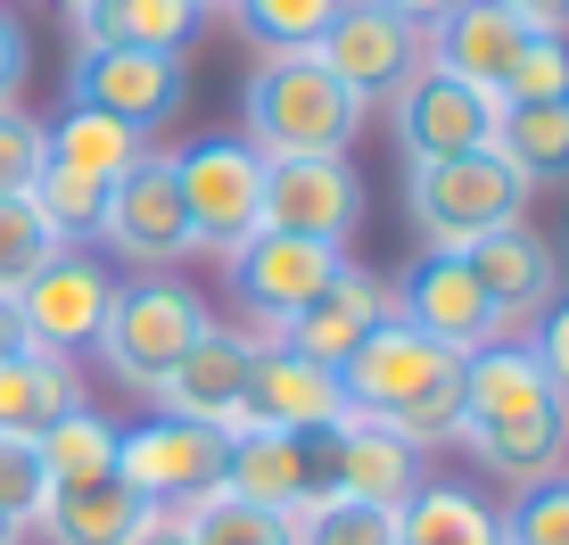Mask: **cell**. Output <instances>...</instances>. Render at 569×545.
Instances as JSON below:
<instances>
[{
	"label": "cell",
	"mask_w": 569,
	"mask_h": 545,
	"mask_svg": "<svg viewBox=\"0 0 569 545\" xmlns=\"http://www.w3.org/2000/svg\"><path fill=\"white\" fill-rule=\"evenodd\" d=\"M363 116L371 108L313 50H281V58H257V67H248L240 141L257 149V158H347Z\"/></svg>",
	"instance_id": "cell-1"
},
{
	"label": "cell",
	"mask_w": 569,
	"mask_h": 545,
	"mask_svg": "<svg viewBox=\"0 0 569 545\" xmlns=\"http://www.w3.org/2000/svg\"><path fill=\"white\" fill-rule=\"evenodd\" d=\"M405 216H413L421 248H470L503 224H528V182L503 149L429 158V166H405Z\"/></svg>",
	"instance_id": "cell-2"
},
{
	"label": "cell",
	"mask_w": 569,
	"mask_h": 545,
	"mask_svg": "<svg viewBox=\"0 0 569 545\" xmlns=\"http://www.w3.org/2000/svg\"><path fill=\"white\" fill-rule=\"evenodd\" d=\"M214 315H207V298L190 281H173V272H132V281H116V298H108V323H100V364L116 380L132 388V397H157V380L182 364V347L199 339Z\"/></svg>",
	"instance_id": "cell-3"
},
{
	"label": "cell",
	"mask_w": 569,
	"mask_h": 545,
	"mask_svg": "<svg viewBox=\"0 0 569 545\" xmlns=\"http://www.w3.org/2000/svg\"><path fill=\"white\" fill-rule=\"evenodd\" d=\"M166 158H173V190H182L190 240L231 257V248L264 224V158L240 132H199V141L166 149Z\"/></svg>",
	"instance_id": "cell-4"
},
{
	"label": "cell",
	"mask_w": 569,
	"mask_h": 545,
	"mask_svg": "<svg viewBox=\"0 0 569 545\" xmlns=\"http://www.w3.org/2000/svg\"><path fill=\"white\" fill-rule=\"evenodd\" d=\"M9 298H17V315H26V339L42 347V356L74 364V356H91V339H100V323H108L116 272L91 240H67V248H50Z\"/></svg>",
	"instance_id": "cell-5"
},
{
	"label": "cell",
	"mask_w": 569,
	"mask_h": 545,
	"mask_svg": "<svg viewBox=\"0 0 569 545\" xmlns=\"http://www.w3.org/2000/svg\"><path fill=\"white\" fill-rule=\"evenodd\" d=\"M347 272V248L330 240H306V231H248L240 248H231V298L248 306V330L272 339L289 315H306L313 298H322L330 281Z\"/></svg>",
	"instance_id": "cell-6"
},
{
	"label": "cell",
	"mask_w": 569,
	"mask_h": 545,
	"mask_svg": "<svg viewBox=\"0 0 569 545\" xmlns=\"http://www.w3.org/2000/svg\"><path fill=\"white\" fill-rule=\"evenodd\" d=\"M91 240H108L132 272H173L182 257H199L166 149H141V158L108 182V207H100V231H91Z\"/></svg>",
	"instance_id": "cell-7"
},
{
	"label": "cell",
	"mask_w": 569,
	"mask_h": 545,
	"mask_svg": "<svg viewBox=\"0 0 569 545\" xmlns=\"http://www.w3.org/2000/svg\"><path fill=\"white\" fill-rule=\"evenodd\" d=\"M462 373V356H446L438 339H421L413 323H371L363 347L339 364V388H347V414H371V422H397L413 414L421 397H438L446 380Z\"/></svg>",
	"instance_id": "cell-8"
},
{
	"label": "cell",
	"mask_w": 569,
	"mask_h": 545,
	"mask_svg": "<svg viewBox=\"0 0 569 545\" xmlns=\"http://www.w3.org/2000/svg\"><path fill=\"white\" fill-rule=\"evenodd\" d=\"M397 323H413L421 339L446 347V356H479V347L512 339L462 248H421V257L405 265V281H397Z\"/></svg>",
	"instance_id": "cell-9"
},
{
	"label": "cell",
	"mask_w": 569,
	"mask_h": 545,
	"mask_svg": "<svg viewBox=\"0 0 569 545\" xmlns=\"http://www.w3.org/2000/svg\"><path fill=\"white\" fill-rule=\"evenodd\" d=\"M67 100L100 108V116H116V125H132V132H157L173 108L190 100V58H182V50L100 42V50H83V58H74Z\"/></svg>",
	"instance_id": "cell-10"
},
{
	"label": "cell",
	"mask_w": 569,
	"mask_h": 545,
	"mask_svg": "<svg viewBox=\"0 0 569 545\" xmlns=\"http://www.w3.org/2000/svg\"><path fill=\"white\" fill-rule=\"evenodd\" d=\"M223 455H231V430L149 414L141 430L116 438V488L141 496V504H190V496L223 488Z\"/></svg>",
	"instance_id": "cell-11"
},
{
	"label": "cell",
	"mask_w": 569,
	"mask_h": 545,
	"mask_svg": "<svg viewBox=\"0 0 569 545\" xmlns=\"http://www.w3.org/2000/svg\"><path fill=\"white\" fill-rule=\"evenodd\" d=\"M313 58L371 108V100H397V91L429 67V33L405 26V17H388L380 0H347V9L330 17V33L313 42Z\"/></svg>",
	"instance_id": "cell-12"
},
{
	"label": "cell",
	"mask_w": 569,
	"mask_h": 545,
	"mask_svg": "<svg viewBox=\"0 0 569 545\" xmlns=\"http://www.w3.org/2000/svg\"><path fill=\"white\" fill-rule=\"evenodd\" d=\"M496 125H503L496 91H470V83H455V75H438V67H421L413 83L397 91V158L405 166L496 149Z\"/></svg>",
	"instance_id": "cell-13"
},
{
	"label": "cell",
	"mask_w": 569,
	"mask_h": 545,
	"mask_svg": "<svg viewBox=\"0 0 569 545\" xmlns=\"http://www.w3.org/2000/svg\"><path fill=\"white\" fill-rule=\"evenodd\" d=\"M257 330H231V323H207L199 339L182 347L166 380H157V414L173 422H199V430H240V405H248V364H257Z\"/></svg>",
	"instance_id": "cell-14"
},
{
	"label": "cell",
	"mask_w": 569,
	"mask_h": 545,
	"mask_svg": "<svg viewBox=\"0 0 569 545\" xmlns=\"http://www.w3.org/2000/svg\"><path fill=\"white\" fill-rule=\"evenodd\" d=\"M363 224V174L347 158H264V231H306V240L347 248Z\"/></svg>",
	"instance_id": "cell-15"
},
{
	"label": "cell",
	"mask_w": 569,
	"mask_h": 545,
	"mask_svg": "<svg viewBox=\"0 0 569 545\" xmlns=\"http://www.w3.org/2000/svg\"><path fill=\"white\" fill-rule=\"evenodd\" d=\"M313 472H322L330 496H363V504H388V513L421 488V455L388 430V422H371V414L330 422V430L313 438Z\"/></svg>",
	"instance_id": "cell-16"
},
{
	"label": "cell",
	"mask_w": 569,
	"mask_h": 545,
	"mask_svg": "<svg viewBox=\"0 0 569 545\" xmlns=\"http://www.w3.org/2000/svg\"><path fill=\"white\" fill-rule=\"evenodd\" d=\"M330 422H347V388H339V373H330V364L289 356L281 339H264L257 364H248L240 430H298V438H322Z\"/></svg>",
	"instance_id": "cell-17"
},
{
	"label": "cell",
	"mask_w": 569,
	"mask_h": 545,
	"mask_svg": "<svg viewBox=\"0 0 569 545\" xmlns=\"http://www.w3.org/2000/svg\"><path fill=\"white\" fill-rule=\"evenodd\" d=\"M470 272H479V289L496 298V315L503 330H537V315L561 298V257H553V240L545 231H528V224H503V231H487V240H470L462 248Z\"/></svg>",
	"instance_id": "cell-18"
},
{
	"label": "cell",
	"mask_w": 569,
	"mask_h": 545,
	"mask_svg": "<svg viewBox=\"0 0 569 545\" xmlns=\"http://www.w3.org/2000/svg\"><path fill=\"white\" fill-rule=\"evenodd\" d=\"M388 315H397V281H380V272L347 265L339 281H330L322 298L306 306V315H289L281 330H272V339H281L289 356H306V364H330V373H339V364L363 347V330H371V323H388Z\"/></svg>",
	"instance_id": "cell-19"
},
{
	"label": "cell",
	"mask_w": 569,
	"mask_h": 545,
	"mask_svg": "<svg viewBox=\"0 0 569 545\" xmlns=\"http://www.w3.org/2000/svg\"><path fill=\"white\" fill-rule=\"evenodd\" d=\"M528 33L537 26H528L512 0H462V9L429 33V67L470 83V91H503V75H512V58L528 50Z\"/></svg>",
	"instance_id": "cell-20"
},
{
	"label": "cell",
	"mask_w": 569,
	"mask_h": 545,
	"mask_svg": "<svg viewBox=\"0 0 569 545\" xmlns=\"http://www.w3.org/2000/svg\"><path fill=\"white\" fill-rule=\"evenodd\" d=\"M462 446H470L496 479H512V488H528V479H545V472H569V397L553 388V397L520 405V414L470 422Z\"/></svg>",
	"instance_id": "cell-21"
},
{
	"label": "cell",
	"mask_w": 569,
	"mask_h": 545,
	"mask_svg": "<svg viewBox=\"0 0 569 545\" xmlns=\"http://www.w3.org/2000/svg\"><path fill=\"white\" fill-rule=\"evenodd\" d=\"M313 488H322L313 438H298V430H231L223 496H248V504H264V513H298Z\"/></svg>",
	"instance_id": "cell-22"
},
{
	"label": "cell",
	"mask_w": 569,
	"mask_h": 545,
	"mask_svg": "<svg viewBox=\"0 0 569 545\" xmlns=\"http://www.w3.org/2000/svg\"><path fill=\"white\" fill-rule=\"evenodd\" d=\"M537 397H553V380H545L528 339H496L479 356H462V430L470 422H496V414H520Z\"/></svg>",
	"instance_id": "cell-23"
},
{
	"label": "cell",
	"mask_w": 569,
	"mask_h": 545,
	"mask_svg": "<svg viewBox=\"0 0 569 545\" xmlns=\"http://www.w3.org/2000/svg\"><path fill=\"white\" fill-rule=\"evenodd\" d=\"M74 405H83V373L67 356H42V347L0 356V430H50Z\"/></svg>",
	"instance_id": "cell-24"
},
{
	"label": "cell",
	"mask_w": 569,
	"mask_h": 545,
	"mask_svg": "<svg viewBox=\"0 0 569 545\" xmlns=\"http://www.w3.org/2000/svg\"><path fill=\"white\" fill-rule=\"evenodd\" d=\"M397 545H503L496 537V504H479L455 479H421L397 504Z\"/></svg>",
	"instance_id": "cell-25"
},
{
	"label": "cell",
	"mask_w": 569,
	"mask_h": 545,
	"mask_svg": "<svg viewBox=\"0 0 569 545\" xmlns=\"http://www.w3.org/2000/svg\"><path fill=\"white\" fill-rule=\"evenodd\" d=\"M132 521H141V496H124L116 479H91V488H50L33 529L50 545H124Z\"/></svg>",
	"instance_id": "cell-26"
},
{
	"label": "cell",
	"mask_w": 569,
	"mask_h": 545,
	"mask_svg": "<svg viewBox=\"0 0 569 545\" xmlns=\"http://www.w3.org/2000/svg\"><path fill=\"white\" fill-rule=\"evenodd\" d=\"M149 149V132H132V125H116V116L100 108H83V100H67V116L50 125V166H67V174H83V182H116L132 158Z\"/></svg>",
	"instance_id": "cell-27"
},
{
	"label": "cell",
	"mask_w": 569,
	"mask_h": 545,
	"mask_svg": "<svg viewBox=\"0 0 569 545\" xmlns=\"http://www.w3.org/2000/svg\"><path fill=\"white\" fill-rule=\"evenodd\" d=\"M116 438H124V422L74 405V414H58L50 430H33V455H42L50 488H91V479H116Z\"/></svg>",
	"instance_id": "cell-28"
},
{
	"label": "cell",
	"mask_w": 569,
	"mask_h": 545,
	"mask_svg": "<svg viewBox=\"0 0 569 545\" xmlns=\"http://www.w3.org/2000/svg\"><path fill=\"white\" fill-rule=\"evenodd\" d=\"M199 33V9L190 0H100V9L74 26V42L100 50V42H132V50H182Z\"/></svg>",
	"instance_id": "cell-29"
},
{
	"label": "cell",
	"mask_w": 569,
	"mask_h": 545,
	"mask_svg": "<svg viewBox=\"0 0 569 545\" xmlns=\"http://www.w3.org/2000/svg\"><path fill=\"white\" fill-rule=\"evenodd\" d=\"M496 149L520 166V182H569V100H528V108H503L496 125Z\"/></svg>",
	"instance_id": "cell-30"
},
{
	"label": "cell",
	"mask_w": 569,
	"mask_h": 545,
	"mask_svg": "<svg viewBox=\"0 0 569 545\" xmlns=\"http://www.w3.org/2000/svg\"><path fill=\"white\" fill-rule=\"evenodd\" d=\"M289 545H397V513L363 496H330L313 488L298 513H289Z\"/></svg>",
	"instance_id": "cell-31"
},
{
	"label": "cell",
	"mask_w": 569,
	"mask_h": 545,
	"mask_svg": "<svg viewBox=\"0 0 569 545\" xmlns=\"http://www.w3.org/2000/svg\"><path fill=\"white\" fill-rule=\"evenodd\" d=\"M173 513H182L190 545H289V513H264V504L223 496V488H207V496L173 504Z\"/></svg>",
	"instance_id": "cell-32"
},
{
	"label": "cell",
	"mask_w": 569,
	"mask_h": 545,
	"mask_svg": "<svg viewBox=\"0 0 569 545\" xmlns=\"http://www.w3.org/2000/svg\"><path fill=\"white\" fill-rule=\"evenodd\" d=\"M347 0H231V17H240V33L257 42L264 58L281 50H313L330 33V17H339Z\"/></svg>",
	"instance_id": "cell-33"
},
{
	"label": "cell",
	"mask_w": 569,
	"mask_h": 545,
	"mask_svg": "<svg viewBox=\"0 0 569 545\" xmlns=\"http://www.w3.org/2000/svg\"><path fill=\"white\" fill-rule=\"evenodd\" d=\"M503 545H569V472H545L496 513Z\"/></svg>",
	"instance_id": "cell-34"
},
{
	"label": "cell",
	"mask_w": 569,
	"mask_h": 545,
	"mask_svg": "<svg viewBox=\"0 0 569 545\" xmlns=\"http://www.w3.org/2000/svg\"><path fill=\"white\" fill-rule=\"evenodd\" d=\"M503 108H528V100H569V33H528V50L512 58L496 91Z\"/></svg>",
	"instance_id": "cell-35"
},
{
	"label": "cell",
	"mask_w": 569,
	"mask_h": 545,
	"mask_svg": "<svg viewBox=\"0 0 569 545\" xmlns=\"http://www.w3.org/2000/svg\"><path fill=\"white\" fill-rule=\"evenodd\" d=\"M42 158H50V125L9 100V108H0V199H26L33 174H42Z\"/></svg>",
	"instance_id": "cell-36"
},
{
	"label": "cell",
	"mask_w": 569,
	"mask_h": 545,
	"mask_svg": "<svg viewBox=\"0 0 569 545\" xmlns=\"http://www.w3.org/2000/svg\"><path fill=\"white\" fill-rule=\"evenodd\" d=\"M42 496H50V472H42V455H33V430H0V513H9L17 529H33Z\"/></svg>",
	"instance_id": "cell-37"
},
{
	"label": "cell",
	"mask_w": 569,
	"mask_h": 545,
	"mask_svg": "<svg viewBox=\"0 0 569 545\" xmlns=\"http://www.w3.org/2000/svg\"><path fill=\"white\" fill-rule=\"evenodd\" d=\"M50 248H67V240L42 224V207H33V199H0V289H17Z\"/></svg>",
	"instance_id": "cell-38"
},
{
	"label": "cell",
	"mask_w": 569,
	"mask_h": 545,
	"mask_svg": "<svg viewBox=\"0 0 569 545\" xmlns=\"http://www.w3.org/2000/svg\"><path fill=\"white\" fill-rule=\"evenodd\" d=\"M528 347H537L545 380H553L561 397H569V289H561V298H553V306L537 315V339H528Z\"/></svg>",
	"instance_id": "cell-39"
},
{
	"label": "cell",
	"mask_w": 569,
	"mask_h": 545,
	"mask_svg": "<svg viewBox=\"0 0 569 545\" xmlns=\"http://www.w3.org/2000/svg\"><path fill=\"white\" fill-rule=\"evenodd\" d=\"M26 75H33V42H26V26L0 9V108L26 100Z\"/></svg>",
	"instance_id": "cell-40"
},
{
	"label": "cell",
	"mask_w": 569,
	"mask_h": 545,
	"mask_svg": "<svg viewBox=\"0 0 569 545\" xmlns=\"http://www.w3.org/2000/svg\"><path fill=\"white\" fill-rule=\"evenodd\" d=\"M124 545H190V529H182V513H173V504H141V521H132Z\"/></svg>",
	"instance_id": "cell-41"
},
{
	"label": "cell",
	"mask_w": 569,
	"mask_h": 545,
	"mask_svg": "<svg viewBox=\"0 0 569 545\" xmlns=\"http://www.w3.org/2000/svg\"><path fill=\"white\" fill-rule=\"evenodd\" d=\"M380 9H388V17H405V26H421V33H438L446 17L462 9V0H380Z\"/></svg>",
	"instance_id": "cell-42"
},
{
	"label": "cell",
	"mask_w": 569,
	"mask_h": 545,
	"mask_svg": "<svg viewBox=\"0 0 569 545\" xmlns=\"http://www.w3.org/2000/svg\"><path fill=\"white\" fill-rule=\"evenodd\" d=\"M512 9H520L537 33H569V0H512Z\"/></svg>",
	"instance_id": "cell-43"
},
{
	"label": "cell",
	"mask_w": 569,
	"mask_h": 545,
	"mask_svg": "<svg viewBox=\"0 0 569 545\" xmlns=\"http://www.w3.org/2000/svg\"><path fill=\"white\" fill-rule=\"evenodd\" d=\"M26 315H17V298H9V289H0V356H26Z\"/></svg>",
	"instance_id": "cell-44"
},
{
	"label": "cell",
	"mask_w": 569,
	"mask_h": 545,
	"mask_svg": "<svg viewBox=\"0 0 569 545\" xmlns=\"http://www.w3.org/2000/svg\"><path fill=\"white\" fill-rule=\"evenodd\" d=\"M58 9H67V17H74V26H83V17H91V9H100V0H58Z\"/></svg>",
	"instance_id": "cell-45"
},
{
	"label": "cell",
	"mask_w": 569,
	"mask_h": 545,
	"mask_svg": "<svg viewBox=\"0 0 569 545\" xmlns=\"http://www.w3.org/2000/svg\"><path fill=\"white\" fill-rule=\"evenodd\" d=\"M0 545H26V529H17V521H9V513H0Z\"/></svg>",
	"instance_id": "cell-46"
},
{
	"label": "cell",
	"mask_w": 569,
	"mask_h": 545,
	"mask_svg": "<svg viewBox=\"0 0 569 545\" xmlns=\"http://www.w3.org/2000/svg\"><path fill=\"white\" fill-rule=\"evenodd\" d=\"M190 9H199V17H207V9H231V0H190Z\"/></svg>",
	"instance_id": "cell-47"
}]
</instances>
